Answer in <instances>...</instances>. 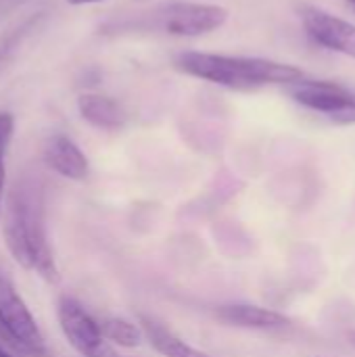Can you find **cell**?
Returning a JSON list of instances; mask_svg holds the SVG:
<instances>
[{"instance_id": "obj_1", "label": "cell", "mask_w": 355, "mask_h": 357, "mask_svg": "<svg viewBox=\"0 0 355 357\" xmlns=\"http://www.w3.org/2000/svg\"><path fill=\"white\" fill-rule=\"evenodd\" d=\"M2 209V232L10 257L23 270H33L48 282H59V270L46 236L44 192L40 182L33 178L17 180Z\"/></svg>"}, {"instance_id": "obj_2", "label": "cell", "mask_w": 355, "mask_h": 357, "mask_svg": "<svg viewBox=\"0 0 355 357\" xmlns=\"http://www.w3.org/2000/svg\"><path fill=\"white\" fill-rule=\"evenodd\" d=\"M174 67L190 77L239 92H251L276 84L289 86L303 77V71L295 65L259 56H230L197 50L176 54Z\"/></svg>"}, {"instance_id": "obj_3", "label": "cell", "mask_w": 355, "mask_h": 357, "mask_svg": "<svg viewBox=\"0 0 355 357\" xmlns=\"http://www.w3.org/2000/svg\"><path fill=\"white\" fill-rule=\"evenodd\" d=\"M228 19V10L218 4L201 2H161L146 10L109 19L100 25L103 33H161L178 38H197L220 29Z\"/></svg>"}, {"instance_id": "obj_4", "label": "cell", "mask_w": 355, "mask_h": 357, "mask_svg": "<svg viewBox=\"0 0 355 357\" xmlns=\"http://www.w3.org/2000/svg\"><path fill=\"white\" fill-rule=\"evenodd\" d=\"M0 339L6 349L10 347L19 356L48 357L46 339L36 318L4 270H0Z\"/></svg>"}, {"instance_id": "obj_5", "label": "cell", "mask_w": 355, "mask_h": 357, "mask_svg": "<svg viewBox=\"0 0 355 357\" xmlns=\"http://www.w3.org/2000/svg\"><path fill=\"white\" fill-rule=\"evenodd\" d=\"M291 98L337 126H354L355 123V94L337 82L324 79H297L287 86Z\"/></svg>"}, {"instance_id": "obj_6", "label": "cell", "mask_w": 355, "mask_h": 357, "mask_svg": "<svg viewBox=\"0 0 355 357\" xmlns=\"http://www.w3.org/2000/svg\"><path fill=\"white\" fill-rule=\"evenodd\" d=\"M59 326L67 343L82 357H103L105 339L98 322L73 297H61L56 305Z\"/></svg>"}, {"instance_id": "obj_7", "label": "cell", "mask_w": 355, "mask_h": 357, "mask_svg": "<svg viewBox=\"0 0 355 357\" xmlns=\"http://www.w3.org/2000/svg\"><path fill=\"white\" fill-rule=\"evenodd\" d=\"M299 17L308 36L335 52L355 59V25L312 4H299Z\"/></svg>"}, {"instance_id": "obj_8", "label": "cell", "mask_w": 355, "mask_h": 357, "mask_svg": "<svg viewBox=\"0 0 355 357\" xmlns=\"http://www.w3.org/2000/svg\"><path fill=\"white\" fill-rule=\"evenodd\" d=\"M42 157H44V163L65 180L82 182L88 178V172H90L88 157L69 136H63V134L50 136L44 142Z\"/></svg>"}, {"instance_id": "obj_9", "label": "cell", "mask_w": 355, "mask_h": 357, "mask_svg": "<svg viewBox=\"0 0 355 357\" xmlns=\"http://www.w3.org/2000/svg\"><path fill=\"white\" fill-rule=\"evenodd\" d=\"M216 318L226 326L245 328V331H282L291 326V320L285 314L259 305H247V303L220 305L216 310Z\"/></svg>"}, {"instance_id": "obj_10", "label": "cell", "mask_w": 355, "mask_h": 357, "mask_svg": "<svg viewBox=\"0 0 355 357\" xmlns=\"http://www.w3.org/2000/svg\"><path fill=\"white\" fill-rule=\"evenodd\" d=\"M77 111H80L82 119L96 130L113 132V130H119L126 126V111L111 96H103V94H94V92L80 94Z\"/></svg>"}, {"instance_id": "obj_11", "label": "cell", "mask_w": 355, "mask_h": 357, "mask_svg": "<svg viewBox=\"0 0 355 357\" xmlns=\"http://www.w3.org/2000/svg\"><path fill=\"white\" fill-rule=\"evenodd\" d=\"M138 326L142 331V337L149 341V345L163 357H211L209 354L188 345L184 339H180L174 331H169L167 326H163L161 322L149 318V316H140L138 318Z\"/></svg>"}, {"instance_id": "obj_12", "label": "cell", "mask_w": 355, "mask_h": 357, "mask_svg": "<svg viewBox=\"0 0 355 357\" xmlns=\"http://www.w3.org/2000/svg\"><path fill=\"white\" fill-rule=\"evenodd\" d=\"M98 326L103 339L121 349H136L142 343L140 326L126 318H105L103 322H98Z\"/></svg>"}, {"instance_id": "obj_13", "label": "cell", "mask_w": 355, "mask_h": 357, "mask_svg": "<svg viewBox=\"0 0 355 357\" xmlns=\"http://www.w3.org/2000/svg\"><path fill=\"white\" fill-rule=\"evenodd\" d=\"M44 19V13H36L31 17H27L25 21H21L19 25L6 29L0 36V69L15 56V52L19 50V46L31 36V31L38 29L40 21Z\"/></svg>"}, {"instance_id": "obj_14", "label": "cell", "mask_w": 355, "mask_h": 357, "mask_svg": "<svg viewBox=\"0 0 355 357\" xmlns=\"http://www.w3.org/2000/svg\"><path fill=\"white\" fill-rule=\"evenodd\" d=\"M13 132H15V117L10 113H0V218H2V199H4V184H6L4 155L13 140Z\"/></svg>"}, {"instance_id": "obj_15", "label": "cell", "mask_w": 355, "mask_h": 357, "mask_svg": "<svg viewBox=\"0 0 355 357\" xmlns=\"http://www.w3.org/2000/svg\"><path fill=\"white\" fill-rule=\"evenodd\" d=\"M27 0H0V19L15 13L21 4H25Z\"/></svg>"}, {"instance_id": "obj_16", "label": "cell", "mask_w": 355, "mask_h": 357, "mask_svg": "<svg viewBox=\"0 0 355 357\" xmlns=\"http://www.w3.org/2000/svg\"><path fill=\"white\" fill-rule=\"evenodd\" d=\"M73 6H82V4H96V2H105V0H67Z\"/></svg>"}, {"instance_id": "obj_17", "label": "cell", "mask_w": 355, "mask_h": 357, "mask_svg": "<svg viewBox=\"0 0 355 357\" xmlns=\"http://www.w3.org/2000/svg\"><path fill=\"white\" fill-rule=\"evenodd\" d=\"M0 357H17L13 351H8L2 343H0Z\"/></svg>"}, {"instance_id": "obj_18", "label": "cell", "mask_w": 355, "mask_h": 357, "mask_svg": "<svg viewBox=\"0 0 355 357\" xmlns=\"http://www.w3.org/2000/svg\"><path fill=\"white\" fill-rule=\"evenodd\" d=\"M347 337H349V343H352V345L355 347V331H352V333H349Z\"/></svg>"}, {"instance_id": "obj_19", "label": "cell", "mask_w": 355, "mask_h": 357, "mask_svg": "<svg viewBox=\"0 0 355 357\" xmlns=\"http://www.w3.org/2000/svg\"><path fill=\"white\" fill-rule=\"evenodd\" d=\"M343 2H345V4H349V8H352V10H355V0H343Z\"/></svg>"}]
</instances>
